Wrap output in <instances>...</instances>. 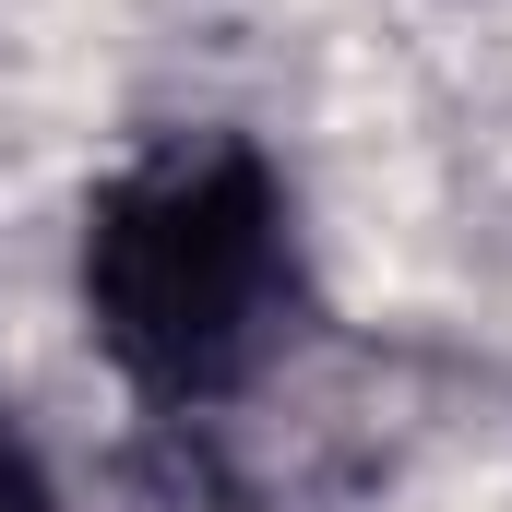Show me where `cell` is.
Returning a JSON list of instances; mask_svg holds the SVG:
<instances>
[{
  "instance_id": "7a4b0ae2",
  "label": "cell",
  "mask_w": 512,
  "mask_h": 512,
  "mask_svg": "<svg viewBox=\"0 0 512 512\" xmlns=\"http://www.w3.org/2000/svg\"><path fill=\"white\" fill-rule=\"evenodd\" d=\"M0 512H72L60 489V465H48V441H36V417L0 393Z\"/></svg>"
},
{
  "instance_id": "6da1fadb",
  "label": "cell",
  "mask_w": 512,
  "mask_h": 512,
  "mask_svg": "<svg viewBox=\"0 0 512 512\" xmlns=\"http://www.w3.org/2000/svg\"><path fill=\"white\" fill-rule=\"evenodd\" d=\"M72 310L143 417H227L322 322L286 155L239 120L120 143L72 215Z\"/></svg>"
}]
</instances>
